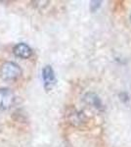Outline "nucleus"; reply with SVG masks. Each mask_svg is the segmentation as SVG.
<instances>
[{
  "label": "nucleus",
  "instance_id": "obj_1",
  "mask_svg": "<svg viewBox=\"0 0 131 147\" xmlns=\"http://www.w3.org/2000/svg\"><path fill=\"white\" fill-rule=\"evenodd\" d=\"M22 75V69L16 63L6 62L1 66L0 76L4 80H16Z\"/></svg>",
  "mask_w": 131,
  "mask_h": 147
},
{
  "label": "nucleus",
  "instance_id": "obj_2",
  "mask_svg": "<svg viewBox=\"0 0 131 147\" xmlns=\"http://www.w3.org/2000/svg\"><path fill=\"white\" fill-rule=\"evenodd\" d=\"M16 96L9 88H0V111L8 110L14 105Z\"/></svg>",
  "mask_w": 131,
  "mask_h": 147
},
{
  "label": "nucleus",
  "instance_id": "obj_3",
  "mask_svg": "<svg viewBox=\"0 0 131 147\" xmlns=\"http://www.w3.org/2000/svg\"><path fill=\"white\" fill-rule=\"evenodd\" d=\"M42 79H43L44 87L46 90H51L56 84V77H55L54 70L50 65L45 66L42 70Z\"/></svg>",
  "mask_w": 131,
  "mask_h": 147
},
{
  "label": "nucleus",
  "instance_id": "obj_4",
  "mask_svg": "<svg viewBox=\"0 0 131 147\" xmlns=\"http://www.w3.org/2000/svg\"><path fill=\"white\" fill-rule=\"evenodd\" d=\"M83 101L87 106L91 107L97 111H103L104 110V105L102 103V100L100 99V97L97 95L96 93L93 92H88L83 97Z\"/></svg>",
  "mask_w": 131,
  "mask_h": 147
},
{
  "label": "nucleus",
  "instance_id": "obj_5",
  "mask_svg": "<svg viewBox=\"0 0 131 147\" xmlns=\"http://www.w3.org/2000/svg\"><path fill=\"white\" fill-rule=\"evenodd\" d=\"M13 52L15 54V56L19 57V58L22 59H28L32 56V50L28 44L26 43H19L14 47Z\"/></svg>",
  "mask_w": 131,
  "mask_h": 147
},
{
  "label": "nucleus",
  "instance_id": "obj_6",
  "mask_svg": "<svg viewBox=\"0 0 131 147\" xmlns=\"http://www.w3.org/2000/svg\"><path fill=\"white\" fill-rule=\"evenodd\" d=\"M86 116L80 111L73 110L69 114V121L73 125H81L86 123Z\"/></svg>",
  "mask_w": 131,
  "mask_h": 147
},
{
  "label": "nucleus",
  "instance_id": "obj_7",
  "mask_svg": "<svg viewBox=\"0 0 131 147\" xmlns=\"http://www.w3.org/2000/svg\"><path fill=\"white\" fill-rule=\"evenodd\" d=\"M100 6H101V1H91V4H90V7H91V10H92L93 12L96 11Z\"/></svg>",
  "mask_w": 131,
  "mask_h": 147
},
{
  "label": "nucleus",
  "instance_id": "obj_8",
  "mask_svg": "<svg viewBox=\"0 0 131 147\" xmlns=\"http://www.w3.org/2000/svg\"><path fill=\"white\" fill-rule=\"evenodd\" d=\"M130 21H131V15H130Z\"/></svg>",
  "mask_w": 131,
  "mask_h": 147
}]
</instances>
